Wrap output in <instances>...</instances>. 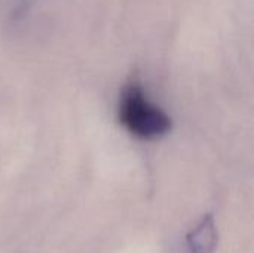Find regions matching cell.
Returning <instances> with one entry per match:
<instances>
[{
	"instance_id": "1",
	"label": "cell",
	"mask_w": 254,
	"mask_h": 253,
	"mask_svg": "<svg viewBox=\"0 0 254 253\" xmlns=\"http://www.w3.org/2000/svg\"><path fill=\"white\" fill-rule=\"evenodd\" d=\"M118 116L121 124L137 139L156 140L173 130V119L150 101L140 82H128L119 97Z\"/></svg>"
},
{
	"instance_id": "2",
	"label": "cell",
	"mask_w": 254,
	"mask_h": 253,
	"mask_svg": "<svg viewBox=\"0 0 254 253\" xmlns=\"http://www.w3.org/2000/svg\"><path fill=\"white\" fill-rule=\"evenodd\" d=\"M189 243L193 253H210L216 243V231L211 216H205L199 228L192 233Z\"/></svg>"
}]
</instances>
